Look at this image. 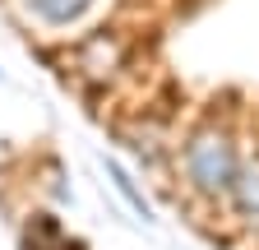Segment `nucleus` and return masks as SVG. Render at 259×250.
I'll list each match as a JSON object with an SVG mask.
<instances>
[{"instance_id": "nucleus-1", "label": "nucleus", "mask_w": 259, "mask_h": 250, "mask_svg": "<svg viewBox=\"0 0 259 250\" xmlns=\"http://www.w3.org/2000/svg\"><path fill=\"white\" fill-rule=\"evenodd\" d=\"M176 167L185 176V185L199 199H222L232 195L236 172H241V144L236 130L222 120H199L194 130L185 135L181 153H176Z\"/></svg>"}, {"instance_id": "nucleus-2", "label": "nucleus", "mask_w": 259, "mask_h": 250, "mask_svg": "<svg viewBox=\"0 0 259 250\" xmlns=\"http://www.w3.org/2000/svg\"><path fill=\"white\" fill-rule=\"evenodd\" d=\"M19 10H23L32 23H37V28L60 33V28L83 23V19L97 10V0H19Z\"/></svg>"}, {"instance_id": "nucleus-3", "label": "nucleus", "mask_w": 259, "mask_h": 250, "mask_svg": "<svg viewBox=\"0 0 259 250\" xmlns=\"http://www.w3.org/2000/svg\"><path fill=\"white\" fill-rule=\"evenodd\" d=\"M232 204L250 227H259V153L254 158H241V172H236V185H232Z\"/></svg>"}, {"instance_id": "nucleus-4", "label": "nucleus", "mask_w": 259, "mask_h": 250, "mask_svg": "<svg viewBox=\"0 0 259 250\" xmlns=\"http://www.w3.org/2000/svg\"><path fill=\"white\" fill-rule=\"evenodd\" d=\"M107 172H111V181H116V190H120V195H125L130 204H135V209H139L144 218H148V199H144V195L135 190V181H130V172H125L120 162H107Z\"/></svg>"}]
</instances>
